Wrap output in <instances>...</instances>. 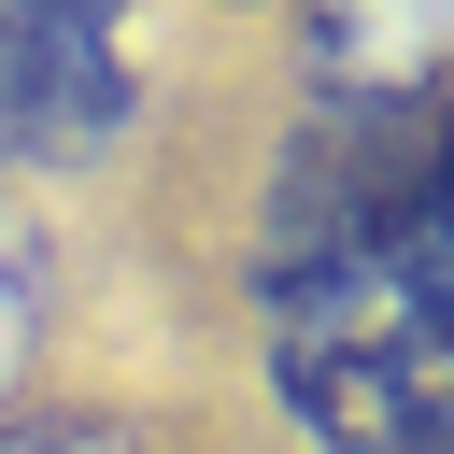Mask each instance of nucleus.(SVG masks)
I'll return each mask as SVG.
<instances>
[{"label":"nucleus","mask_w":454,"mask_h":454,"mask_svg":"<svg viewBox=\"0 0 454 454\" xmlns=\"http://www.w3.org/2000/svg\"><path fill=\"white\" fill-rule=\"evenodd\" d=\"M426 454H454V440H426Z\"/></svg>","instance_id":"5"},{"label":"nucleus","mask_w":454,"mask_h":454,"mask_svg":"<svg viewBox=\"0 0 454 454\" xmlns=\"http://www.w3.org/2000/svg\"><path fill=\"white\" fill-rule=\"evenodd\" d=\"M0 454H156V440H142L128 411H14Z\"/></svg>","instance_id":"4"},{"label":"nucleus","mask_w":454,"mask_h":454,"mask_svg":"<svg viewBox=\"0 0 454 454\" xmlns=\"http://www.w3.org/2000/svg\"><path fill=\"white\" fill-rule=\"evenodd\" d=\"M411 270L454 298V99L426 114V156H411Z\"/></svg>","instance_id":"3"},{"label":"nucleus","mask_w":454,"mask_h":454,"mask_svg":"<svg viewBox=\"0 0 454 454\" xmlns=\"http://www.w3.org/2000/svg\"><path fill=\"white\" fill-rule=\"evenodd\" d=\"M128 114H142V71H128V28H114V14H85V0L0 14V156H14V170L114 156Z\"/></svg>","instance_id":"1"},{"label":"nucleus","mask_w":454,"mask_h":454,"mask_svg":"<svg viewBox=\"0 0 454 454\" xmlns=\"http://www.w3.org/2000/svg\"><path fill=\"white\" fill-rule=\"evenodd\" d=\"M43 340H57V241H43V213L0 184V426H14V383L43 369Z\"/></svg>","instance_id":"2"}]
</instances>
